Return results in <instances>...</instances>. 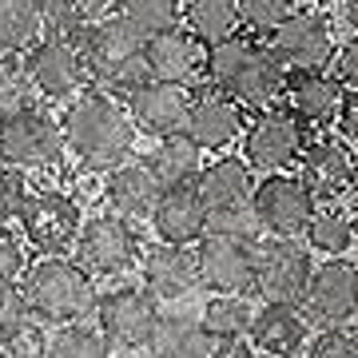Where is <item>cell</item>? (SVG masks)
Instances as JSON below:
<instances>
[{
	"label": "cell",
	"instance_id": "6da1fadb",
	"mask_svg": "<svg viewBox=\"0 0 358 358\" xmlns=\"http://www.w3.org/2000/svg\"><path fill=\"white\" fill-rule=\"evenodd\" d=\"M60 131H64L68 152L96 171L124 167V159L131 155V143H136V120H131L128 103L100 88H88L84 96L68 103L60 115Z\"/></svg>",
	"mask_w": 358,
	"mask_h": 358
},
{
	"label": "cell",
	"instance_id": "7a4b0ae2",
	"mask_svg": "<svg viewBox=\"0 0 358 358\" xmlns=\"http://www.w3.org/2000/svg\"><path fill=\"white\" fill-rule=\"evenodd\" d=\"M80 48H84V64H88L92 84L108 92V96H131L152 80L148 40L120 13L108 16L100 28H92L88 36L80 40Z\"/></svg>",
	"mask_w": 358,
	"mask_h": 358
},
{
	"label": "cell",
	"instance_id": "3957f363",
	"mask_svg": "<svg viewBox=\"0 0 358 358\" xmlns=\"http://www.w3.org/2000/svg\"><path fill=\"white\" fill-rule=\"evenodd\" d=\"M24 299L36 319L48 322H80L84 315H96V282L76 259H36L24 271Z\"/></svg>",
	"mask_w": 358,
	"mask_h": 358
},
{
	"label": "cell",
	"instance_id": "277c9868",
	"mask_svg": "<svg viewBox=\"0 0 358 358\" xmlns=\"http://www.w3.org/2000/svg\"><path fill=\"white\" fill-rule=\"evenodd\" d=\"M319 263H310V247L299 239H263L255 247V291L263 303L299 307L307 303V287Z\"/></svg>",
	"mask_w": 358,
	"mask_h": 358
},
{
	"label": "cell",
	"instance_id": "5b68a950",
	"mask_svg": "<svg viewBox=\"0 0 358 358\" xmlns=\"http://www.w3.org/2000/svg\"><path fill=\"white\" fill-rule=\"evenodd\" d=\"M16 227L24 235V243L36 247L44 259H64V251L76 247L80 231H84V211L68 192L44 187V192L28 195Z\"/></svg>",
	"mask_w": 358,
	"mask_h": 358
},
{
	"label": "cell",
	"instance_id": "8992f818",
	"mask_svg": "<svg viewBox=\"0 0 358 358\" xmlns=\"http://www.w3.org/2000/svg\"><path fill=\"white\" fill-rule=\"evenodd\" d=\"M307 143H310V128L299 115H291L287 108H271V112H259L255 120L247 124L243 159H247V167H255V171L287 176V167H299Z\"/></svg>",
	"mask_w": 358,
	"mask_h": 358
},
{
	"label": "cell",
	"instance_id": "52a82bcc",
	"mask_svg": "<svg viewBox=\"0 0 358 358\" xmlns=\"http://www.w3.org/2000/svg\"><path fill=\"white\" fill-rule=\"evenodd\" d=\"M68 152L64 131L40 108H20L16 115L0 120V164L16 171H36V167L60 164Z\"/></svg>",
	"mask_w": 358,
	"mask_h": 358
},
{
	"label": "cell",
	"instance_id": "ba28073f",
	"mask_svg": "<svg viewBox=\"0 0 358 358\" xmlns=\"http://www.w3.org/2000/svg\"><path fill=\"white\" fill-rule=\"evenodd\" d=\"M155 327H159V310L148 287H108L96 299V331L108 338V346L120 350L152 346Z\"/></svg>",
	"mask_w": 358,
	"mask_h": 358
},
{
	"label": "cell",
	"instance_id": "9c48e42d",
	"mask_svg": "<svg viewBox=\"0 0 358 358\" xmlns=\"http://www.w3.org/2000/svg\"><path fill=\"white\" fill-rule=\"evenodd\" d=\"M28 80L40 96L48 100H68V96H84L92 84L88 64H84V48L80 40L68 36H44L28 48Z\"/></svg>",
	"mask_w": 358,
	"mask_h": 358
},
{
	"label": "cell",
	"instance_id": "30bf717a",
	"mask_svg": "<svg viewBox=\"0 0 358 358\" xmlns=\"http://www.w3.org/2000/svg\"><path fill=\"white\" fill-rule=\"evenodd\" d=\"M267 44L291 72H327V64H334L338 56L334 24L319 8H299Z\"/></svg>",
	"mask_w": 358,
	"mask_h": 358
},
{
	"label": "cell",
	"instance_id": "8fae6325",
	"mask_svg": "<svg viewBox=\"0 0 358 358\" xmlns=\"http://www.w3.org/2000/svg\"><path fill=\"white\" fill-rule=\"evenodd\" d=\"M303 315L322 331H346V322L358 319V267L350 259H322L315 267Z\"/></svg>",
	"mask_w": 358,
	"mask_h": 358
},
{
	"label": "cell",
	"instance_id": "7c38bea8",
	"mask_svg": "<svg viewBox=\"0 0 358 358\" xmlns=\"http://www.w3.org/2000/svg\"><path fill=\"white\" fill-rule=\"evenodd\" d=\"M140 255V239H136V231H131L128 219L120 215H92L84 223L76 239V263L88 271L92 279L100 275V279H112V275H124V271L136 263Z\"/></svg>",
	"mask_w": 358,
	"mask_h": 358
},
{
	"label": "cell",
	"instance_id": "4fadbf2b",
	"mask_svg": "<svg viewBox=\"0 0 358 358\" xmlns=\"http://www.w3.org/2000/svg\"><path fill=\"white\" fill-rule=\"evenodd\" d=\"M255 211L267 239H307L319 203L299 176H267L255 192Z\"/></svg>",
	"mask_w": 358,
	"mask_h": 358
},
{
	"label": "cell",
	"instance_id": "5bb4252c",
	"mask_svg": "<svg viewBox=\"0 0 358 358\" xmlns=\"http://www.w3.org/2000/svg\"><path fill=\"white\" fill-rule=\"evenodd\" d=\"M192 108H195L192 88H176V84H159V80H148L140 92L128 96V112L136 120V131L152 136L155 143L187 131Z\"/></svg>",
	"mask_w": 358,
	"mask_h": 358
},
{
	"label": "cell",
	"instance_id": "9a60e30c",
	"mask_svg": "<svg viewBox=\"0 0 358 358\" xmlns=\"http://www.w3.org/2000/svg\"><path fill=\"white\" fill-rule=\"evenodd\" d=\"M195 263H199V287H207L211 294L235 299V294L255 291V247L207 235L195 247Z\"/></svg>",
	"mask_w": 358,
	"mask_h": 358
},
{
	"label": "cell",
	"instance_id": "2e32d148",
	"mask_svg": "<svg viewBox=\"0 0 358 358\" xmlns=\"http://www.w3.org/2000/svg\"><path fill=\"white\" fill-rule=\"evenodd\" d=\"M350 167H355V155L338 136H315L299 159V179L315 195V203L334 207L343 192H350Z\"/></svg>",
	"mask_w": 358,
	"mask_h": 358
},
{
	"label": "cell",
	"instance_id": "e0dca14e",
	"mask_svg": "<svg viewBox=\"0 0 358 358\" xmlns=\"http://www.w3.org/2000/svg\"><path fill=\"white\" fill-rule=\"evenodd\" d=\"M287 76H291V68L271 52V44L259 40L255 52H251V60L239 68V76L231 80L227 92H219V96H231L243 112H255L259 115V112L279 108L282 92H287Z\"/></svg>",
	"mask_w": 358,
	"mask_h": 358
},
{
	"label": "cell",
	"instance_id": "ac0fdd59",
	"mask_svg": "<svg viewBox=\"0 0 358 358\" xmlns=\"http://www.w3.org/2000/svg\"><path fill=\"white\" fill-rule=\"evenodd\" d=\"M207 44L195 40L187 28L164 32V36L148 40V68L152 80L159 84H176V88H192L199 80H207Z\"/></svg>",
	"mask_w": 358,
	"mask_h": 358
},
{
	"label": "cell",
	"instance_id": "d6986e66",
	"mask_svg": "<svg viewBox=\"0 0 358 358\" xmlns=\"http://www.w3.org/2000/svg\"><path fill=\"white\" fill-rule=\"evenodd\" d=\"M282 100H287V112L299 115L307 128H334L346 88L338 84L334 72H291Z\"/></svg>",
	"mask_w": 358,
	"mask_h": 358
},
{
	"label": "cell",
	"instance_id": "ffe728a7",
	"mask_svg": "<svg viewBox=\"0 0 358 358\" xmlns=\"http://www.w3.org/2000/svg\"><path fill=\"white\" fill-rule=\"evenodd\" d=\"M140 271H143V287L155 299H167V303L187 299L199 287V263H195L192 247H167V243L148 247L140 259Z\"/></svg>",
	"mask_w": 358,
	"mask_h": 358
},
{
	"label": "cell",
	"instance_id": "44dd1931",
	"mask_svg": "<svg viewBox=\"0 0 358 358\" xmlns=\"http://www.w3.org/2000/svg\"><path fill=\"white\" fill-rule=\"evenodd\" d=\"M152 227L167 247H199L207 239V203L195 187H167L152 215Z\"/></svg>",
	"mask_w": 358,
	"mask_h": 358
},
{
	"label": "cell",
	"instance_id": "7402d4cb",
	"mask_svg": "<svg viewBox=\"0 0 358 358\" xmlns=\"http://www.w3.org/2000/svg\"><path fill=\"white\" fill-rule=\"evenodd\" d=\"M251 346L267 358H299L310 346V319L299 307L263 303L251 327Z\"/></svg>",
	"mask_w": 358,
	"mask_h": 358
},
{
	"label": "cell",
	"instance_id": "603a6c76",
	"mask_svg": "<svg viewBox=\"0 0 358 358\" xmlns=\"http://www.w3.org/2000/svg\"><path fill=\"white\" fill-rule=\"evenodd\" d=\"M164 183L152 171V164H124L108 171V183H103V195H108V207L112 215L120 219H152L159 199H164Z\"/></svg>",
	"mask_w": 358,
	"mask_h": 358
},
{
	"label": "cell",
	"instance_id": "cb8c5ba5",
	"mask_svg": "<svg viewBox=\"0 0 358 358\" xmlns=\"http://www.w3.org/2000/svg\"><path fill=\"white\" fill-rule=\"evenodd\" d=\"M243 108L231 100V96H195L192 120H187V136L199 143V152H227L231 143H239L247 136L243 124Z\"/></svg>",
	"mask_w": 358,
	"mask_h": 358
},
{
	"label": "cell",
	"instance_id": "d4e9b609",
	"mask_svg": "<svg viewBox=\"0 0 358 358\" xmlns=\"http://www.w3.org/2000/svg\"><path fill=\"white\" fill-rule=\"evenodd\" d=\"M195 192L207 203V211H219V207H235V203H255L259 183L243 155H219L203 167Z\"/></svg>",
	"mask_w": 358,
	"mask_h": 358
},
{
	"label": "cell",
	"instance_id": "484cf974",
	"mask_svg": "<svg viewBox=\"0 0 358 358\" xmlns=\"http://www.w3.org/2000/svg\"><path fill=\"white\" fill-rule=\"evenodd\" d=\"M215 338L203 327V319L187 315H159V327L152 334V358H211Z\"/></svg>",
	"mask_w": 358,
	"mask_h": 358
},
{
	"label": "cell",
	"instance_id": "4316f807",
	"mask_svg": "<svg viewBox=\"0 0 358 358\" xmlns=\"http://www.w3.org/2000/svg\"><path fill=\"white\" fill-rule=\"evenodd\" d=\"M148 164H152V171L159 176L164 187H195L199 176H203V167H207L199 143H195L187 131L159 140L152 148V155H148Z\"/></svg>",
	"mask_w": 358,
	"mask_h": 358
},
{
	"label": "cell",
	"instance_id": "83f0119b",
	"mask_svg": "<svg viewBox=\"0 0 358 358\" xmlns=\"http://www.w3.org/2000/svg\"><path fill=\"white\" fill-rule=\"evenodd\" d=\"M36 4L40 16H44V28L52 36H68V40H84L115 8V0H36Z\"/></svg>",
	"mask_w": 358,
	"mask_h": 358
},
{
	"label": "cell",
	"instance_id": "f1b7e54d",
	"mask_svg": "<svg viewBox=\"0 0 358 358\" xmlns=\"http://www.w3.org/2000/svg\"><path fill=\"white\" fill-rule=\"evenodd\" d=\"M183 28L195 40H203L207 48H215L223 40L239 36L243 28L239 0H183Z\"/></svg>",
	"mask_w": 358,
	"mask_h": 358
},
{
	"label": "cell",
	"instance_id": "f546056e",
	"mask_svg": "<svg viewBox=\"0 0 358 358\" xmlns=\"http://www.w3.org/2000/svg\"><path fill=\"white\" fill-rule=\"evenodd\" d=\"M255 315L259 310L247 303V294H235V299L211 294L203 307V327L211 331L215 343H247L251 327H255Z\"/></svg>",
	"mask_w": 358,
	"mask_h": 358
},
{
	"label": "cell",
	"instance_id": "4dcf8cb0",
	"mask_svg": "<svg viewBox=\"0 0 358 358\" xmlns=\"http://www.w3.org/2000/svg\"><path fill=\"white\" fill-rule=\"evenodd\" d=\"M44 28L36 0H0V60H13L20 48H32Z\"/></svg>",
	"mask_w": 358,
	"mask_h": 358
},
{
	"label": "cell",
	"instance_id": "1f68e13d",
	"mask_svg": "<svg viewBox=\"0 0 358 358\" xmlns=\"http://www.w3.org/2000/svg\"><path fill=\"white\" fill-rule=\"evenodd\" d=\"M120 16L143 40H155L183 28V0H120Z\"/></svg>",
	"mask_w": 358,
	"mask_h": 358
},
{
	"label": "cell",
	"instance_id": "d6a6232c",
	"mask_svg": "<svg viewBox=\"0 0 358 358\" xmlns=\"http://www.w3.org/2000/svg\"><path fill=\"white\" fill-rule=\"evenodd\" d=\"M307 247L319 255L343 259L355 247V219L346 215L343 207H319V215L310 219L307 231Z\"/></svg>",
	"mask_w": 358,
	"mask_h": 358
},
{
	"label": "cell",
	"instance_id": "836d02e7",
	"mask_svg": "<svg viewBox=\"0 0 358 358\" xmlns=\"http://www.w3.org/2000/svg\"><path fill=\"white\" fill-rule=\"evenodd\" d=\"M207 235L211 239H231V243H243V247H259L267 231L259 223L255 203H235V207L207 211Z\"/></svg>",
	"mask_w": 358,
	"mask_h": 358
},
{
	"label": "cell",
	"instance_id": "e575fe53",
	"mask_svg": "<svg viewBox=\"0 0 358 358\" xmlns=\"http://www.w3.org/2000/svg\"><path fill=\"white\" fill-rule=\"evenodd\" d=\"M48 358H112V346L88 322H68L52 334Z\"/></svg>",
	"mask_w": 358,
	"mask_h": 358
},
{
	"label": "cell",
	"instance_id": "d590c367",
	"mask_svg": "<svg viewBox=\"0 0 358 358\" xmlns=\"http://www.w3.org/2000/svg\"><path fill=\"white\" fill-rule=\"evenodd\" d=\"M294 13H299V0H239V16L251 36L271 40Z\"/></svg>",
	"mask_w": 358,
	"mask_h": 358
},
{
	"label": "cell",
	"instance_id": "8d00e7d4",
	"mask_svg": "<svg viewBox=\"0 0 358 358\" xmlns=\"http://www.w3.org/2000/svg\"><path fill=\"white\" fill-rule=\"evenodd\" d=\"M28 92H32L28 68L20 60H0V120L28 108Z\"/></svg>",
	"mask_w": 358,
	"mask_h": 358
},
{
	"label": "cell",
	"instance_id": "74e56055",
	"mask_svg": "<svg viewBox=\"0 0 358 358\" xmlns=\"http://www.w3.org/2000/svg\"><path fill=\"white\" fill-rule=\"evenodd\" d=\"M48 334L36 322H20L0 334V358H48Z\"/></svg>",
	"mask_w": 358,
	"mask_h": 358
},
{
	"label": "cell",
	"instance_id": "f35d334b",
	"mask_svg": "<svg viewBox=\"0 0 358 358\" xmlns=\"http://www.w3.org/2000/svg\"><path fill=\"white\" fill-rule=\"evenodd\" d=\"M28 195H32V187L24 183V171L0 164V227L20 223V211H24Z\"/></svg>",
	"mask_w": 358,
	"mask_h": 358
},
{
	"label": "cell",
	"instance_id": "ab89813d",
	"mask_svg": "<svg viewBox=\"0 0 358 358\" xmlns=\"http://www.w3.org/2000/svg\"><path fill=\"white\" fill-rule=\"evenodd\" d=\"M307 358H358V343L350 327L346 331H319L307 346Z\"/></svg>",
	"mask_w": 358,
	"mask_h": 358
},
{
	"label": "cell",
	"instance_id": "60d3db41",
	"mask_svg": "<svg viewBox=\"0 0 358 358\" xmlns=\"http://www.w3.org/2000/svg\"><path fill=\"white\" fill-rule=\"evenodd\" d=\"M24 271H28L24 243H20L8 227H0V287H4V282H16Z\"/></svg>",
	"mask_w": 358,
	"mask_h": 358
},
{
	"label": "cell",
	"instance_id": "b9f144b4",
	"mask_svg": "<svg viewBox=\"0 0 358 358\" xmlns=\"http://www.w3.org/2000/svg\"><path fill=\"white\" fill-rule=\"evenodd\" d=\"M28 315H32V310H28L24 291H20L16 282H4V287H0V334L20 327V322H28Z\"/></svg>",
	"mask_w": 358,
	"mask_h": 358
},
{
	"label": "cell",
	"instance_id": "7bdbcfd3",
	"mask_svg": "<svg viewBox=\"0 0 358 358\" xmlns=\"http://www.w3.org/2000/svg\"><path fill=\"white\" fill-rule=\"evenodd\" d=\"M331 72L338 76V84H343L346 92H358V36L338 44V56H334Z\"/></svg>",
	"mask_w": 358,
	"mask_h": 358
},
{
	"label": "cell",
	"instance_id": "ee69618b",
	"mask_svg": "<svg viewBox=\"0 0 358 358\" xmlns=\"http://www.w3.org/2000/svg\"><path fill=\"white\" fill-rule=\"evenodd\" d=\"M334 136H338L343 143H355L358 148V92H346L343 112H338V120H334Z\"/></svg>",
	"mask_w": 358,
	"mask_h": 358
},
{
	"label": "cell",
	"instance_id": "f6af8a7d",
	"mask_svg": "<svg viewBox=\"0 0 358 358\" xmlns=\"http://www.w3.org/2000/svg\"><path fill=\"white\" fill-rule=\"evenodd\" d=\"M211 358H259V350L251 343H215Z\"/></svg>",
	"mask_w": 358,
	"mask_h": 358
},
{
	"label": "cell",
	"instance_id": "bcb514c9",
	"mask_svg": "<svg viewBox=\"0 0 358 358\" xmlns=\"http://www.w3.org/2000/svg\"><path fill=\"white\" fill-rule=\"evenodd\" d=\"M346 24L355 28V36H358V0H346Z\"/></svg>",
	"mask_w": 358,
	"mask_h": 358
},
{
	"label": "cell",
	"instance_id": "7dc6e473",
	"mask_svg": "<svg viewBox=\"0 0 358 358\" xmlns=\"http://www.w3.org/2000/svg\"><path fill=\"white\" fill-rule=\"evenodd\" d=\"M303 4H307V8H319V13H322V8H334L338 0H303Z\"/></svg>",
	"mask_w": 358,
	"mask_h": 358
},
{
	"label": "cell",
	"instance_id": "c3c4849f",
	"mask_svg": "<svg viewBox=\"0 0 358 358\" xmlns=\"http://www.w3.org/2000/svg\"><path fill=\"white\" fill-rule=\"evenodd\" d=\"M350 195L358 199V155H355V167H350Z\"/></svg>",
	"mask_w": 358,
	"mask_h": 358
},
{
	"label": "cell",
	"instance_id": "681fc988",
	"mask_svg": "<svg viewBox=\"0 0 358 358\" xmlns=\"http://www.w3.org/2000/svg\"><path fill=\"white\" fill-rule=\"evenodd\" d=\"M355 247H358V215H355Z\"/></svg>",
	"mask_w": 358,
	"mask_h": 358
},
{
	"label": "cell",
	"instance_id": "f907efd6",
	"mask_svg": "<svg viewBox=\"0 0 358 358\" xmlns=\"http://www.w3.org/2000/svg\"><path fill=\"white\" fill-rule=\"evenodd\" d=\"M350 334H355V343H358V322H355V327H350Z\"/></svg>",
	"mask_w": 358,
	"mask_h": 358
}]
</instances>
